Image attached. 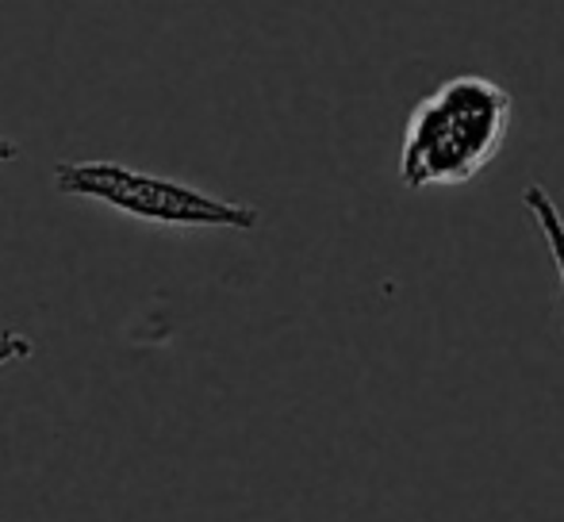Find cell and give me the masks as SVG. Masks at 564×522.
<instances>
[{
	"label": "cell",
	"instance_id": "obj_3",
	"mask_svg": "<svg viewBox=\"0 0 564 522\" xmlns=\"http://www.w3.org/2000/svg\"><path fill=\"white\" fill-rule=\"evenodd\" d=\"M522 208H527V216L534 219V227L542 231L545 247H550L553 269H557L561 296H564V216H561L557 200H553L542 185H527V188H522Z\"/></svg>",
	"mask_w": 564,
	"mask_h": 522
},
{
	"label": "cell",
	"instance_id": "obj_5",
	"mask_svg": "<svg viewBox=\"0 0 564 522\" xmlns=\"http://www.w3.org/2000/svg\"><path fill=\"white\" fill-rule=\"evenodd\" d=\"M12 157H20V146H15L12 139H4V134H0V162H12Z\"/></svg>",
	"mask_w": 564,
	"mask_h": 522
},
{
	"label": "cell",
	"instance_id": "obj_1",
	"mask_svg": "<svg viewBox=\"0 0 564 522\" xmlns=\"http://www.w3.org/2000/svg\"><path fill=\"white\" fill-rule=\"evenodd\" d=\"M511 120V93L491 77L457 74L442 81L408 116L400 146V185L408 193L468 185L503 150Z\"/></svg>",
	"mask_w": 564,
	"mask_h": 522
},
{
	"label": "cell",
	"instance_id": "obj_4",
	"mask_svg": "<svg viewBox=\"0 0 564 522\" xmlns=\"http://www.w3.org/2000/svg\"><path fill=\"white\" fill-rule=\"evenodd\" d=\"M31 338L20 330H0V369H8L12 361H28L31 358Z\"/></svg>",
	"mask_w": 564,
	"mask_h": 522
},
{
	"label": "cell",
	"instance_id": "obj_2",
	"mask_svg": "<svg viewBox=\"0 0 564 522\" xmlns=\"http://www.w3.org/2000/svg\"><path fill=\"white\" fill-rule=\"evenodd\" d=\"M54 188L66 196H82V200H97L142 224L227 227V231H253L261 224V211L250 204L224 200L185 181L131 170L123 162H58Z\"/></svg>",
	"mask_w": 564,
	"mask_h": 522
}]
</instances>
